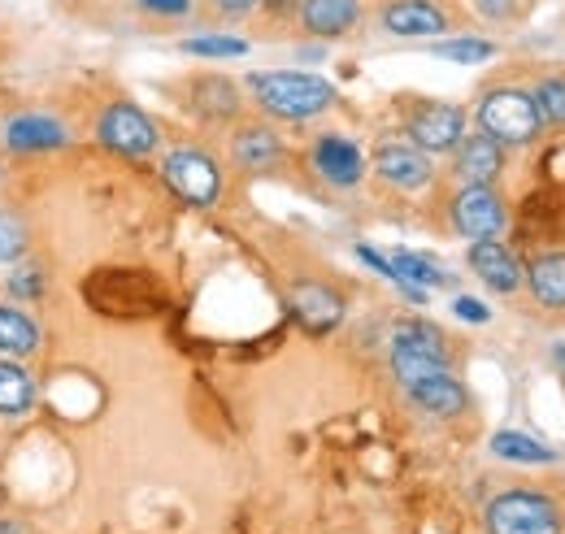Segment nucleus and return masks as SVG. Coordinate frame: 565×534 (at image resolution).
Listing matches in <instances>:
<instances>
[{"instance_id": "1", "label": "nucleus", "mask_w": 565, "mask_h": 534, "mask_svg": "<svg viewBox=\"0 0 565 534\" xmlns=\"http://www.w3.org/2000/svg\"><path fill=\"white\" fill-rule=\"evenodd\" d=\"M392 370L401 378V387L409 392V400L430 417H457L466 413V387L457 383V374L448 370L444 356H426L414 348H392Z\"/></svg>"}, {"instance_id": "2", "label": "nucleus", "mask_w": 565, "mask_h": 534, "mask_svg": "<svg viewBox=\"0 0 565 534\" xmlns=\"http://www.w3.org/2000/svg\"><path fill=\"white\" fill-rule=\"evenodd\" d=\"M257 105L282 118V122H305V118H318L335 105V87L318 74H305V70H275V74H253L248 78Z\"/></svg>"}, {"instance_id": "3", "label": "nucleus", "mask_w": 565, "mask_h": 534, "mask_svg": "<svg viewBox=\"0 0 565 534\" xmlns=\"http://www.w3.org/2000/svg\"><path fill=\"white\" fill-rule=\"evenodd\" d=\"M83 300L105 318H148L161 309V287L143 269H96L83 282Z\"/></svg>"}, {"instance_id": "4", "label": "nucleus", "mask_w": 565, "mask_h": 534, "mask_svg": "<svg viewBox=\"0 0 565 534\" xmlns=\"http://www.w3.org/2000/svg\"><path fill=\"white\" fill-rule=\"evenodd\" d=\"M540 109L531 100V92H518V87H495L483 96L479 105V131L492 135L500 148H522L540 135Z\"/></svg>"}, {"instance_id": "5", "label": "nucleus", "mask_w": 565, "mask_h": 534, "mask_svg": "<svg viewBox=\"0 0 565 534\" xmlns=\"http://www.w3.org/2000/svg\"><path fill=\"white\" fill-rule=\"evenodd\" d=\"M488 534H562V513L544 495L504 491L488 504Z\"/></svg>"}, {"instance_id": "6", "label": "nucleus", "mask_w": 565, "mask_h": 534, "mask_svg": "<svg viewBox=\"0 0 565 534\" xmlns=\"http://www.w3.org/2000/svg\"><path fill=\"white\" fill-rule=\"evenodd\" d=\"M161 174H166V183H170L174 196H183L188 204H201V209H210L217 201V192H222V174H217L213 157L196 152V148L170 152L166 165H161Z\"/></svg>"}, {"instance_id": "7", "label": "nucleus", "mask_w": 565, "mask_h": 534, "mask_svg": "<svg viewBox=\"0 0 565 534\" xmlns=\"http://www.w3.org/2000/svg\"><path fill=\"white\" fill-rule=\"evenodd\" d=\"M96 139L109 148V152H122V157H148L152 148H157V127H152V118L136 109V105H127V100H118V105H109L105 114H100V127H96Z\"/></svg>"}, {"instance_id": "8", "label": "nucleus", "mask_w": 565, "mask_h": 534, "mask_svg": "<svg viewBox=\"0 0 565 534\" xmlns=\"http://www.w3.org/2000/svg\"><path fill=\"white\" fill-rule=\"evenodd\" d=\"M409 139L414 148L423 152H452L461 139H466V114L457 105H439V100H426L409 114Z\"/></svg>"}, {"instance_id": "9", "label": "nucleus", "mask_w": 565, "mask_h": 534, "mask_svg": "<svg viewBox=\"0 0 565 534\" xmlns=\"http://www.w3.org/2000/svg\"><path fill=\"white\" fill-rule=\"evenodd\" d=\"M452 226L466 239H495L504 231V204L492 188H466L452 201Z\"/></svg>"}, {"instance_id": "10", "label": "nucleus", "mask_w": 565, "mask_h": 534, "mask_svg": "<svg viewBox=\"0 0 565 534\" xmlns=\"http://www.w3.org/2000/svg\"><path fill=\"white\" fill-rule=\"evenodd\" d=\"M374 170H379L383 183H392L401 192H423L426 183H430V174H435L426 152L414 148V143H383L379 157H374Z\"/></svg>"}, {"instance_id": "11", "label": "nucleus", "mask_w": 565, "mask_h": 534, "mask_svg": "<svg viewBox=\"0 0 565 534\" xmlns=\"http://www.w3.org/2000/svg\"><path fill=\"white\" fill-rule=\"evenodd\" d=\"M379 22L387 35H401V40H423V35L448 31V13L435 0H392Z\"/></svg>"}, {"instance_id": "12", "label": "nucleus", "mask_w": 565, "mask_h": 534, "mask_svg": "<svg viewBox=\"0 0 565 534\" xmlns=\"http://www.w3.org/2000/svg\"><path fill=\"white\" fill-rule=\"evenodd\" d=\"M313 165H318V174H322L331 188H356L361 174H365L361 148H356L353 139H344V135H322V139L313 143Z\"/></svg>"}, {"instance_id": "13", "label": "nucleus", "mask_w": 565, "mask_h": 534, "mask_svg": "<svg viewBox=\"0 0 565 534\" xmlns=\"http://www.w3.org/2000/svg\"><path fill=\"white\" fill-rule=\"evenodd\" d=\"M500 165H504V152H500V143H495L492 135L479 131L457 143V179L466 188H488L500 174Z\"/></svg>"}, {"instance_id": "14", "label": "nucleus", "mask_w": 565, "mask_h": 534, "mask_svg": "<svg viewBox=\"0 0 565 534\" xmlns=\"http://www.w3.org/2000/svg\"><path fill=\"white\" fill-rule=\"evenodd\" d=\"M4 143L13 152H53L66 148V127L49 114H18L4 122Z\"/></svg>"}, {"instance_id": "15", "label": "nucleus", "mask_w": 565, "mask_h": 534, "mask_svg": "<svg viewBox=\"0 0 565 534\" xmlns=\"http://www.w3.org/2000/svg\"><path fill=\"white\" fill-rule=\"evenodd\" d=\"M291 309H296V318L313 334L340 327V318H344V300L331 287H322V282H300L291 291Z\"/></svg>"}, {"instance_id": "16", "label": "nucleus", "mask_w": 565, "mask_h": 534, "mask_svg": "<svg viewBox=\"0 0 565 534\" xmlns=\"http://www.w3.org/2000/svg\"><path fill=\"white\" fill-rule=\"evenodd\" d=\"M361 18V0H305L300 4V22L309 35L318 40H340L349 35Z\"/></svg>"}, {"instance_id": "17", "label": "nucleus", "mask_w": 565, "mask_h": 534, "mask_svg": "<svg viewBox=\"0 0 565 534\" xmlns=\"http://www.w3.org/2000/svg\"><path fill=\"white\" fill-rule=\"evenodd\" d=\"M470 269H475L492 291H500V296H509V291H518V287L526 282L518 261H513L500 244H492V239H475V244H470Z\"/></svg>"}, {"instance_id": "18", "label": "nucleus", "mask_w": 565, "mask_h": 534, "mask_svg": "<svg viewBox=\"0 0 565 534\" xmlns=\"http://www.w3.org/2000/svg\"><path fill=\"white\" fill-rule=\"evenodd\" d=\"M231 152H235V161H239L248 174H266V170L279 165L282 143H279V135L266 131V127H244V131L235 135Z\"/></svg>"}, {"instance_id": "19", "label": "nucleus", "mask_w": 565, "mask_h": 534, "mask_svg": "<svg viewBox=\"0 0 565 534\" xmlns=\"http://www.w3.org/2000/svg\"><path fill=\"white\" fill-rule=\"evenodd\" d=\"M392 282H401L414 300H423L426 287H444L448 274L435 266V261L418 257V253H396V257H392Z\"/></svg>"}, {"instance_id": "20", "label": "nucleus", "mask_w": 565, "mask_h": 534, "mask_svg": "<svg viewBox=\"0 0 565 534\" xmlns=\"http://www.w3.org/2000/svg\"><path fill=\"white\" fill-rule=\"evenodd\" d=\"M526 282L544 309H565V253H548L526 269Z\"/></svg>"}, {"instance_id": "21", "label": "nucleus", "mask_w": 565, "mask_h": 534, "mask_svg": "<svg viewBox=\"0 0 565 534\" xmlns=\"http://www.w3.org/2000/svg\"><path fill=\"white\" fill-rule=\"evenodd\" d=\"M40 343V327L13 309V305H0V356H31Z\"/></svg>"}, {"instance_id": "22", "label": "nucleus", "mask_w": 565, "mask_h": 534, "mask_svg": "<svg viewBox=\"0 0 565 534\" xmlns=\"http://www.w3.org/2000/svg\"><path fill=\"white\" fill-rule=\"evenodd\" d=\"M492 452L500 457V461H518V466H548V461H557L553 448H544L540 439L518 435V430H500V435H492Z\"/></svg>"}, {"instance_id": "23", "label": "nucleus", "mask_w": 565, "mask_h": 534, "mask_svg": "<svg viewBox=\"0 0 565 534\" xmlns=\"http://www.w3.org/2000/svg\"><path fill=\"white\" fill-rule=\"evenodd\" d=\"M31 404H35V378H31L22 365L0 361V413L18 417V413H26Z\"/></svg>"}, {"instance_id": "24", "label": "nucleus", "mask_w": 565, "mask_h": 534, "mask_svg": "<svg viewBox=\"0 0 565 534\" xmlns=\"http://www.w3.org/2000/svg\"><path fill=\"white\" fill-rule=\"evenodd\" d=\"M192 96H196V109L210 118H235V109H239V92L226 78H201L192 87Z\"/></svg>"}, {"instance_id": "25", "label": "nucleus", "mask_w": 565, "mask_h": 534, "mask_svg": "<svg viewBox=\"0 0 565 534\" xmlns=\"http://www.w3.org/2000/svg\"><path fill=\"white\" fill-rule=\"evenodd\" d=\"M430 53L444 57V62H457V66H483L495 57V44L479 40V35H457V40H439Z\"/></svg>"}, {"instance_id": "26", "label": "nucleus", "mask_w": 565, "mask_h": 534, "mask_svg": "<svg viewBox=\"0 0 565 534\" xmlns=\"http://www.w3.org/2000/svg\"><path fill=\"white\" fill-rule=\"evenodd\" d=\"M179 49L188 57H244L248 53V40H239V35H192Z\"/></svg>"}, {"instance_id": "27", "label": "nucleus", "mask_w": 565, "mask_h": 534, "mask_svg": "<svg viewBox=\"0 0 565 534\" xmlns=\"http://www.w3.org/2000/svg\"><path fill=\"white\" fill-rule=\"evenodd\" d=\"M535 109H540V122L548 127H565V78H544L535 92H531Z\"/></svg>"}, {"instance_id": "28", "label": "nucleus", "mask_w": 565, "mask_h": 534, "mask_svg": "<svg viewBox=\"0 0 565 534\" xmlns=\"http://www.w3.org/2000/svg\"><path fill=\"white\" fill-rule=\"evenodd\" d=\"M22 253H26V226L13 213H0V266L22 261Z\"/></svg>"}, {"instance_id": "29", "label": "nucleus", "mask_w": 565, "mask_h": 534, "mask_svg": "<svg viewBox=\"0 0 565 534\" xmlns=\"http://www.w3.org/2000/svg\"><path fill=\"white\" fill-rule=\"evenodd\" d=\"M9 291H13L18 300H35V296H44V274H40V269H18V274L9 278Z\"/></svg>"}, {"instance_id": "30", "label": "nucleus", "mask_w": 565, "mask_h": 534, "mask_svg": "<svg viewBox=\"0 0 565 534\" xmlns=\"http://www.w3.org/2000/svg\"><path fill=\"white\" fill-rule=\"evenodd\" d=\"M136 4L152 18H188L192 13V0H136Z\"/></svg>"}, {"instance_id": "31", "label": "nucleus", "mask_w": 565, "mask_h": 534, "mask_svg": "<svg viewBox=\"0 0 565 534\" xmlns=\"http://www.w3.org/2000/svg\"><path fill=\"white\" fill-rule=\"evenodd\" d=\"M475 13H483L488 22H509L518 13V0H475Z\"/></svg>"}, {"instance_id": "32", "label": "nucleus", "mask_w": 565, "mask_h": 534, "mask_svg": "<svg viewBox=\"0 0 565 534\" xmlns=\"http://www.w3.org/2000/svg\"><path fill=\"white\" fill-rule=\"evenodd\" d=\"M452 313H457L461 322H488V318H492V309L479 305V300H470V296H457V300H452Z\"/></svg>"}, {"instance_id": "33", "label": "nucleus", "mask_w": 565, "mask_h": 534, "mask_svg": "<svg viewBox=\"0 0 565 534\" xmlns=\"http://www.w3.org/2000/svg\"><path fill=\"white\" fill-rule=\"evenodd\" d=\"M213 13H222V18H248L262 0H210Z\"/></svg>"}, {"instance_id": "34", "label": "nucleus", "mask_w": 565, "mask_h": 534, "mask_svg": "<svg viewBox=\"0 0 565 534\" xmlns=\"http://www.w3.org/2000/svg\"><path fill=\"white\" fill-rule=\"evenodd\" d=\"M356 257H361V261H365V266H374V269H379V274H383V278H392V261H383V257H379V253H374V248H365V244H361V248H356Z\"/></svg>"}, {"instance_id": "35", "label": "nucleus", "mask_w": 565, "mask_h": 534, "mask_svg": "<svg viewBox=\"0 0 565 534\" xmlns=\"http://www.w3.org/2000/svg\"><path fill=\"white\" fill-rule=\"evenodd\" d=\"M553 361H557V370L565 374V343H557V348H553Z\"/></svg>"}, {"instance_id": "36", "label": "nucleus", "mask_w": 565, "mask_h": 534, "mask_svg": "<svg viewBox=\"0 0 565 534\" xmlns=\"http://www.w3.org/2000/svg\"><path fill=\"white\" fill-rule=\"evenodd\" d=\"M0 534H22V526L18 522H0Z\"/></svg>"}]
</instances>
